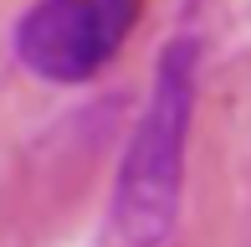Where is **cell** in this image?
<instances>
[{"label":"cell","instance_id":"cell-1","mask_svg":"<svg viewBox=\"0 0 251 247\" xmlns=\"http://www.w3.org/2000/svg\"><path fill=\"white\" fill-rule=\"evenodd\" d=\"M195 88H200V41L175 36L159 52L149 103L139 114V129L123 150L118 181H113V227L128 247H159L175 232Z\"/></svg>","mask_w":251,"mask_h":247},{"label":"cell","instance_id":"cell-2","mask_svg":"<svg viewBox=\"0 0 251 247\" xmlns=\"http://www.w3.org/2000/svg\"><path fill=\"white\" fill-rule=\"evenodd\" d=\"M139 21V0H36L16 26V57L47 83H87Z\"/></svg>","mask_w":251,"mask_h":247}]
</instances>
